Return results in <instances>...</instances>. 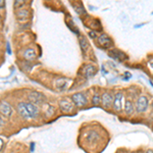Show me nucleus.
I'll return each instance as SVG.
<instances>
[{
    "mask_svg": "<svg viewBox=\"0 0 153 153\" xmlns=\"http://www.w3.org/2000/svg\"><path fill=\"white\" fill-rule=\"evenodd\" d=\"M16 109H18L19 114L27 120L36 117L39 113L38 107L31 102H19L16 106Z\"/></svg>",
    "mask_w": 153,
    "mask_h": 153,
    "instance_id": "1",
    "label": "nucleus"
},
{
    "mask_svg": "<svg viewBox=\"0 0 153 153\" xmlns=\"http://www.w3.org/2000/svg\"><path fill=\"white\" fill-rule=\"evenodd\" d=\"M71 101L78 107H83L87 104V97L82 92L75 93L74 95H71Z\"/></svg>",
    "mask_w": 153,
    "mask_h": 153,
    "instance_id": "2",
    "label": "nucleus"
},
{
    "mask_svg": "<svg viewBox=\"0 0 153 153\" xmlns=\"http://www.w3.org/2000/svg\"><path fill=\"white\" fill-rule=\"evenodd\" d=\"M123 102H124V95L122 92H117L113 98V109L115 111H120L123 109Z\"/></svg>",
    "mask_w": 153,
    "mask_h": 153,
    "instance_id": "3",
    "label": "nucleus"
},
{
    "mask_svg": "<svg viewBox=\"0 0 153 153\" xmlns=\"http://www.w3.org/2000/svg\"><path fill=\"white\" fill-rule=\"evenodd\" d=\"M113 96L109 92H104L101 96V104L105 108H110L113 104Z\"/></svg>",
    "mask_w": 153,
    "mask_h": 153,
    "instance_id": "4",
    "label": "nucleus"
},
{
    "mask_svg": "<svg viewBox=\"0 0 153 153\" xmlns=\"http://www.w3.org/2000/svg\"><path fill=\"white\" fill-rule=\"evenodd\" d=\"M29 100L33 104H41L45 100V96L39 92H31L29 94Z\"/></svg>",
    "mask_w": 153,
    "mask_h": 153,
    "instance_id": "5",
    "label": "nucleus"
},
{
    "mask_svg": "<svg viewBox=\"0 0 153 153\" xmlns=\"http://www.w3.org/2000/svg\"><path fill=\"white\" fill-rule=\"evenodd\" d=\"M148 107V99L145 96H141L139 99L137 100V104H136V110L138 112H144Z\"/></svg>",
    "mask_w": 153,
    "mask_h": 153,
    "instance_id": "6",
    "label": "nucleus"
},
{
    "mask_svg": "<svg viewBox=\"0 0 153 153\" xmlns=\"http://www.w3.org/2000/svg\"><path fill=\"white\" fill-rule=\"evenodd\" d=\"M11 112H12V109H11L10 104H9L7 101H4V100L0 101V113L3 114L4 117H9L11 115Z\"/></svg>",
    "mask_w": 153,
    "mask_h": 153,
    "instance_id": "7",
    "label": "nucleus"
},
{
    "mask_svg": "<svg viewBox=\"0 0 153 153\" xmlns=\"http://www.w3.org/2000/svg\"><path fill=\"white\" fill-rule=\"evenodd\" d=\"M98 43L100 44V46H102V47L105 49L110 48L113 44L112 40L109 38V36H107L106 34H102V35L98 38Z\"/></svg>",
    "mask_w": 153,
    "mask_h": 153,
    "instance_id": "8",
    "label": "nucleus"
},
{
    "mask_svg": "<svg viewBox=\"0 0 153 153\" xmlns=\"http://www.w3.org/2000/svg\"><path fill=\"white\" fill-rule=\"evenodd\" d=\"M96 68L94 65H85L84 68H82V71H81V73L83 74L84 76H86V78H91V76H93L96 74Z\"/></svg>",
    "mask_w": 153,
    "mask_h": 153,
    "instance_id": "9",
    "label": "nucleus"
},
{
    "mask_svg": "<svg viewBox=\"0 0 153 153\" xmlns=\"http://www.w3.org/2000/svg\"><path fill=\"white\" fill-rule=\"evenodd\" d=\"M59 107H60V109L62 110L63 112H71V110H73V104H71V102H70L68 100H61L59 101Z\"/></svg>",
    "mask_w": 153,
    "mask_h": 153,
    "instance_id": "10",
    "label": "nucleus"
},
{
    "mask_svg": "<svg viewBox=\"0 0 153 153\" xmlns=\"http://www.w3.org/2000/svg\"><path fill=\"white\" fill-rule=\"evenodd\" d=\"M24 57L28 60H33V59L36 58V51L34 49H27L24 52Z\"/></svg>",
    "mask_w": 153,
    "mask_h": 153,
    "instance_id": "11",
    "label": "nucleus"
},
{
    "mask_svg": "<svg viewBox=\"0 0 153 153\" xmlns=\"http://www.w3.org/2000/svg\"><path fill=\"white\" fill-rule=\"evenodd\" d=\"M109 54L111 56H113L114 58L120 59V60H125V59H127V55H126L124 52H120V50H113L112 52H110Z\"/></svg>",
    "mask_w": 153,
    "mask_h": 153,
    "instance_id": "12",
    "label": "nucleus"
},
{
    "mask_svg": "<svg viewBox=\"0 0 153 153\" xmlns=\"http://www.w3.org/2000/svg\"><path fill=\"white\" fill-rule=\"evenodd\" d=\"M135 110V107L133 105V102L130 100H127L126 101V104H125V111L127 114H132Z\"/></svg>",
    "mask_w": 153,
    "mask_h": 153,
    "instance_id": "13",
    "label": "nucleus"
},
{
    "mask_svg": "<svg viewBox=\"0 0 153 153\" xmlns=\"http://www.w3.org/2000/svg\"><path fill=\"white\" fill-rule=\"evenodd\" d=\"M80 45H81V48H82L83 52H86V51L89 49V44L87 42V39H86L84 36L80 37Z\"/></svg>",
    "mask_w": 153,
    "mask_h": 153,
    "instance_id": "14",
    "label": "nucleus"
},
{
    "mask_svg": "<svg viewBox=\"0 0 153 153\" xmlns=\"http://www.w3.org/2000/svg\"><path fill=\"white\" fill-rule=\"evenodd\" d=\"M92 103H93V105H95V106H99L101 104V97L98 93H96V94L93 96Z\"/></svg>",
    "mask_w": 153,
    "mask_h": 153,
    "instance_id": "15",
    "label": "nucleus"
},
{
    "mask_svg": "<svg viewBox=\"0 0 153 153\" xmlns=\"http://www.w3.org/2000/svg\"><path fill=\"white\" fill-rule=\"evenodd\" d=\"M23 4H24V2H23V1H16V3H14V7H16V8H18V7H19V5L23 6Z\"/></svg>",
    "mask_w": 153,
    "mask_h": 153,
    "instance_id": "16",
    "label": "nucleus"
},
{
    "mask_svg": "<svg viewBox=\"0 0 153 153\" xmlns=\"http://www.w3.org/2000/svg\"><path fill=\"white\" fill-rule=\"evenodd\" d=\"M4 6H5V2L3 0H0V9L4 8Z\"/></svg>",
    "mask_w": 153,
    "mask_h": 153,
    "instance_id": "17",
    "label": "nucleus"
},
{
    "mask_svg": "<svg viewBox=\"0 0 153 153\" xmlns=\"http://www.w3.org/2000/svg\"><path fill=\"white\" fill-rule=\"evenodd\" d=\"M148 65H149V68H150V71H151V73H152V75H153V62H150Z\"/></svg>",
    "mask_w": 153,
    "mask_h": 153,
    "instance_id": "18",
    "label": "nucleus"
},
{
    "mask_svg": "<svg viewBox=\"0 0 153 153\" xmlns=\"http://www.w3.org/2000/svg\"><path fill=\"white\" fill-rule=\"evenodd\" d=\"M3 124H4L3 120H2V118H1V117H0V127H2V126H3Z\"/></svg>",
    "mask_w": 153,
    "mask_h": 153,
    "instance_id": "19",
    "label": "nucleus"
},
{
    "mask_svg": "<svg viewBox=\"0 0 153 153\" xmlns=\"http://www.w3.org/2000/svg\"><path fill=\"white\" fill-rule=\"evenodd\" d=\"M2 146H3V141H2V140L0 139V150H1Z\"/></svg>",
    "mask_w": 153,
    "mask_h": 153,
    "instance_id": "20",
    "label": "nucleus"
},
{
    "mask_svg": "<svg viewBox=\"0 0 153 153\" xmlns=\"http://www.w3.org/2000/svg\"><path fill=\"white\" fill-rule=\"evenodd\" d=\"M146 153H153V150H151V149L147 150V151H146Z\"/></svg>",
    "mask_w": 153,
    "mask_h": 153,
    "instance_id": "21",
    "label": "nucleus"
}]
</instances>
